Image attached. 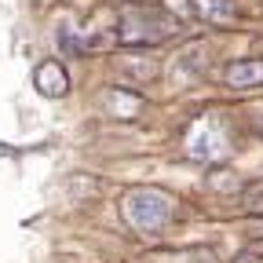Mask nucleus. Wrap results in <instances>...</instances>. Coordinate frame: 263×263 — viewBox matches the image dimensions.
I'll return each instance as SVG.
<instances>
[{
	"label": "nucleus",
	"instance_id": "nucleus-1",
	"mask_svg": "<svg viewBox=\"0 0 263 263\" xmlns=\"http://www.w3.org/2000/svg\"><path fill=\"white\" fill-rule=\"evenodd\" d=\"M172 197L157 186H136L124 194V219L139 230V234H157V230L172 219Z\"/></svg>",
	"mask_w": 263,
	"mask_h": 263
},
{
	"label": "nucleus",
	"instance_id": "nucleus-2",
	"mask_svg": "<svg viewBox=\"0 0 263 263\" xmlns=\"http://www.w3.org/2000/svg\"><path fill=\"white\" fill-rule=\"evenodd\" d=\"M176 33L172 18H164L157 11H128L121 15V26H117V41L128 44V48H150V44H161V41H168Z\"/></svg>",
	"mask_w": 263,
	"mask_h": 263
},
{
	"label": "nucleus",
	"instance_id": "nucleus-3",
	"mask_svg": "<svg viewBox=\"0 0 263 263\" xmlns=\"http://www.w3.org/2000/svg\"><path fill=\"white\" fill-rule=\"evenodd\" d=\"M186 154L194 161H205V164H216L230 154V143H227V132L216 117H201L194 128H190V136H186Z\"/></svg>",
	"mask_w": 263,
	"mask_h": 263
},
{
	"label": "nucleus",
	"instance_id": "nucleus-4",
	"mask_svg": "<svg viewBox=\"0 0 263 263\" xmlns=\"http://www.w3.org/2000/svg\"><path fill=\"white\" fill-rule=\"evenodd\" d=\"M33 88H37L44 99H62L70 91V73H66L62 62L48 59V62H41L37 70H33Z\"/></svg>",
	"mask_w": 263,
	"mask_h": 263
},
{
	"label": "nucleus",
	"instance_id": "nucleus-5",
	"mask_svg": "<svg viewBox=\"0 0 263 263\" xmlns=\"http://www.w3.org/2000/svg\"><path fill=\"white\" fill-rule=\"evenodd\" d=\"M227 84L230 88H259L263 84V59H241L227 66Z\"/></svg>",
	"mask_w": 263,
	"mask_h": 263
},
{
	"label": "nucleus",
	"instance_id": "nucleus-6",
	"mask_svg": "<svg viewBox=\"0 0 263 263\" xmlns=\"http://www.w3.org/2000/svg\"><path fill=\"white\" fill-rule=\"evenodd\" d=\"M106 110L114 117H121V121H132V117L143 110V99L136 91H128V88H110L106 91Z\"/></svg>",
	"mask_w": 263,
	"mask_h": 263
},
{
	"label": "nucleus",
	"instance_id": "nucleus-7",
	"mask_svg": "<svg viewBox=\"0 0 263 263\" xmlns=\"http://www.w3.org/2000/svg\"><path fill=\"white\" fill-rule=\"evenodd\" d=\"M190 8H194V15H201L209 22H230L238 15L234 0H190Z\"/></svg>",
	"mask_w": 263,
	"mask_h": 263
},
{
	"label": "nucleus",
	"instance_id": "nucleus-8",
	"mask_svg": "<svg viewBox=\"0 0 263 263\" xmlns=\"http://www.w3.org/2000/svg\"><path fill=\"white\" fill-rule=\"evenodd\" d=\"M121 70H124V73H136V77H143V81H154V77H157V66H154L150 59H124Z\"/></svg>",
	"mask_w": 263,
	"mask_h": 263
},
{
	"label": "nucleus",
	"instance_id": "nucleus-9",
	"mask_svg": "<svg viewBox=\"0 0 263 263\" xmlns=\"http://www.w3.org/2000/svg\"><path fill=\"white\" fill-rule=\"evenodd\" d=\"M259 132H263V117H259Z\"/></svg>",
	"mask_w": 263,
	"mask_h": 263
}]
</instances>
